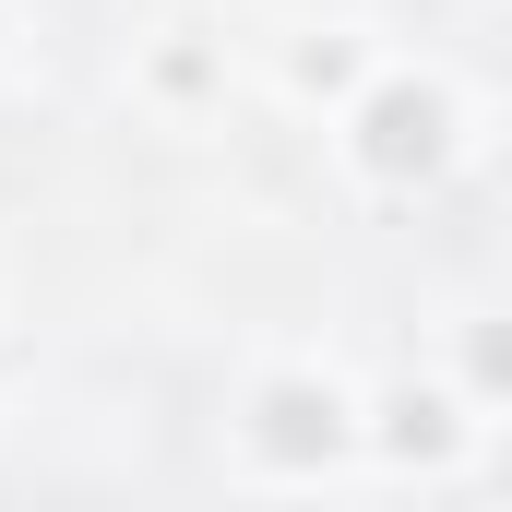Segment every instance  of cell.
<instances>
[{
    "mask_svg": "<svg viewBox=\"0 0 512 512\" xmlns=\"http://www.w3.org/2000/svg\"><path fill=\"white\" fill-rule=\"evenodd\" d=\"M465 155H477V108H465V84H453L441 60H382V72L334 108V167H346L358 191H382V203L441 191Z\"/></svg>",
    "mask_w": 512,
    "mask_h": 512,
    "instance_id": "6da1fadb",
    "label": "cell"
},
{
    "mask_svg": "<svg viewBox=\"0 0 512 512\" xmlns=\"http://www.w3.org/2000/svg\"><path fill=\"white\" fill-rule=\"evenodd\" d=\"M227 453L262 489H322V477L370 465V393L322 358H262L227 405Z\"/></svg>",
    "mask_w": 512,
    "mask_h": 512,
    "instance_id": "7a4b0ae2",
    "label": "cell"
},
{
    "mask_svg": "<svg viewBox=\"0 0 512 512\" xmlns=\"http://www.w3.org/2000/svg\"><path fill=\"white\" fill-rule=\"evenodd\" d=\"M477 441H489V417L441 382V370H429V382L405 370V382L370 393V465H393V477H465Z\"/></svg>",
    "mask_w": 512,
    "mask_h": 512,
    "instance_id": "3957f363",
    "label": "cell"
},
{
    "mask_svg": "<svg viewBox=\"0 0 512 512\" xmlns=\"http://www.w3.org/2000/svg\"><path fill=\"white\" fill-rule=\"evenodd\" d=\"M441 382L501 429L512 417V310H465V322H453V370H441Z\"/></svg>",
    "mask_w": 512,
    "mask_h": 512,
    "instance_id": "277c9868",
    "label": "cell"
},
{
    "mask_svg": "<svg viewBox=\"0 0 512 512\" xmlns=\"http://www.w3.org/2000/svg\"><path fill=\"white\" fill-rule=\"evenodd\" d=\"M370 72H382V48H370L358 24H310V36L286 48V96H334V108H346Z\"/></svg>",
    "mask_w": 512,
    "mask_h": 512,
    "instance_id": "5b68a950",
    "label": "cell"
},
{
    "mask_svg": "<svg viewBox=\"0 0 512 512\" xmlns=\"http://www.w3.org/2000/svg\"><path fill=\"white\" fill-rule=\"evenodd\" d=\"M143 84H155V96H215V84H227V60H215V48H179V36H167V48L143 60Z\"/></svg>",
    "mask_w": 512,
    "mask_h": 512,
    "instance_id": "8992f818",
    "label": "cell"
},
{
    "mask_svg": "<svg viewBox=\"0 0 512 512\" xmlns=\"http://www.w3.org/2000/svg\"><path fill=\"white\" fill-rule=\"evenodd\" d=\"M0 36H12V0H0Z\"/></svg>",
    "mask_w": 512,
    "mask_h": 512,
    "instance_id": "52a82bcc",
    "label": "cell"
}]
</instances>
